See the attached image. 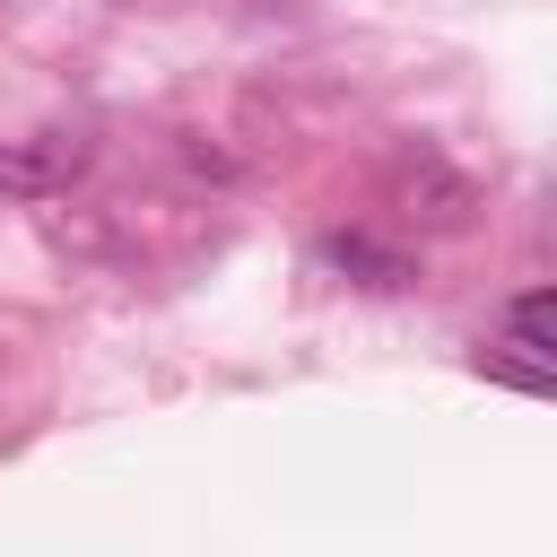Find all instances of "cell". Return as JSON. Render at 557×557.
Listing matches in <instances>:
<instances>
[{
  "label": "cell",
  "mask_w": 557,
  "mask_h": 557,
  "mask_svg": "<svg viewBox=\"0 0 557 557\" xmlns=\"http://www.w3.org/2000/svg\"><path fill=\"white\" fill-rule=\"evenodd\" d=\"M392 200H400V218H409V226H435V235H453V226H470V209H479V183H470V174H453L444 157H418V165H400Z\"/></svg>",
  "instance_id": "cell-2"
},
{
  "label": "cell",
  "mask_w": 557,
  "mask_h": 557,
  "mask_svg": "<svg viewBox=\"0 0 557 557\" xmlns=\"http://www.w3.org/2000/svg\"><path fill=\"white\" fill-rule=\"evenodd\" d=\"M87 174V131H35L17 148H0V191L9 200H52Z\"/></svg>",
  "instance_id": "cell-1"
},
{
  "label": "cell",
  "mask_w": 557,
  "mask_h": 557,
  "mask_svg": "<svg viewBox=\"0 0 557 557\" xmlns=\"http://www.w3.org/2000/svg\"><path fill=\"white\" fill-rule=\"evenodd\" d=\"M505 322H513V348H522L531 366H548V357H557V296H548V287H522Z\"/></svg>",
  "instance_id": "cell-4"
},
{
  "label": "cell",
  "mask_w": 557,
  "mask_h": 557,
  "mask_svg": "<svg viewBox=\"0 0 557 557\" xmlns=\"http://www.w3.org/2000/svg\"><path fill=\"white\" fill-rule=\"evenodd\" d=\"M322 261H331V270H348L357 287H409V278H418V270H409L400 252H383L374 235H322Z\"/></svg>",
  "instance_id": "cell-3"
}]
</instances>
